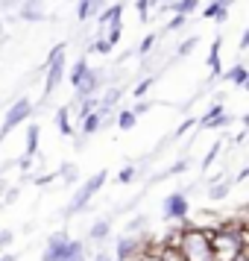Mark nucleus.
Returning <instances> with one entry per match:
<instances>
[{"label":"nucleus","mask_w":249,"mask_h":261,"mask_svg":"<svg viewBox=\"0 0 249 261\" xmlns=\"http://www.w3.org/2000/svg\"><path fill=\"white\" fill-rule=\"evenodd\" d=\"M208 241H211L214 261H232L240 249L246 247V232L217 226V229H211V232H208Z\"/></svg>","instance_id":"nucleus-1"},{"label":"nucleus","mask_w":249,"mask_h":261,"mask_svg":"<svg viewBox=\"0 0 249 261\" xmlns=\"http://www.w3.org/2000/svg\"><path fill=\"white\" fill-rule=\"evenodd\" d=\"M176 247L182 249L185 261H214L211 241L205 229H179Z\"/></svg>","instance_id":"nucleus-2"},{"label":"nucleus","mask_w":249,"mask_h":261,"mask_svg":"<svg viewBox=\"0 0 249 261\" xmlns=\"http://www.w3.org/2000/svg\"><path fill=\"white\" fill-rule=\"evenodd\" d=\"M65 44H56V47L50 50L47 56V65H44V94L41 97H50L56 91V85L62 83V76H65Z\"/></svg>","instance_id":"nucleus-3"},{"label":"nucleus","mask_w":249,"mask_h":261,"mask_svg":"<svg viewBox=\"0 0 249 261\" xmlns=\"http://www.w3.org/2000/svg\"><path fill=\"white\" fill-rule=\"evenodd\" d=\"M108 179V173L106 170H97L94 176L91 179H85V185L79 191H76V194H73V200H71V205H68V217H71V214H79L85 208V205H88V202H91V197H94L97 191L103 188V182H106Z\"/></svg>","instance_id":"nucleus-4"},{"label":"nucleus","mask_w":249,"mask_h":261,"mask_svg":"<svg viewBox=\"0 0 249 261\" xmlns=\"http://www.w3.org/2000/svg\"><path fill=\"white\" fill-rule=\"evenodd\" d=\"M30 115H33V100H30V97H21L18 103H12V109L3 115V123H0V141H3V138L18 126V123L30 120Z\"/></svg>","instance_id":"nucleus-5"},{"label":"nucleus","mask_w":249,"mask_h":261,"mask_svg":"<svg viewBox=\"0 0 249 261\" xmlns=\"http://www.w3.org/2000/svg\"><path fill=\"white\" fill-rule=\"evenodd\" d=\"M161 214H164V220H185L190 214V202L185 194H170L164 200V208H161Z\"/></svg>","instance_id":"nucleus-6"},{"label":"nucleus","mask_w":249,"mask_h":261,"mask_svg":"<svg viewBox=\"0 0 249 261\" xmlns=\"http://www.w3.org/2000/svg\"><path fill=\"white\" fill-rule=\"evenodd\" d=\"M97 85H100V73H97L94 68H91V65H88V71L82 73V80H79V83L73 85V88H76V97L82 100V97L97 94Z\"/></svg>","instance_id":"nucleus-7"},{"label":"nucleus","mask_w":249,"mask_h":261,"mask_svg":"<svg viewBox=\"0 0 249 261\" xmlns=\"http://www.w3.org/2000/svg\"><path fill=\"white\" fill-rule=\"evenodd\" d=\"M141 244H138V241H135V238L132 235H126V238H120L118 241V249H115V258L118 261H132L135 258V255H138V252H141Z\"/></svg>","instance_id":"nucleus-8"},{"label":"nucleus","mask_w":249,"mask_h":261,"mask_svg":"<svg viewBox=\"0 0 249 261\" xmlns=\"http://www.w3.org/2000/svg\"><path fill=\"white\" fill-rule=\"evenodd\" d=\"M44 3L47 0H24L21 3V18L24 21H41L44 18Z\"/></svg>","instance_id":"nucleus-9"},{"label":"nucleus","mask_w":249,"mask_h":261,"mask_svg":"<svg viewBox=\"0 0 249 261\" xmlns=\"http://www.w3.org/2000/svg\"><path fill=\"white\" fill-rule=\"evenodd\" d=\"M220 47H223V38L214 36L211 50H208V68H211L214 76H220V73H223V62H220Z\"/></svg>","instance_id":"nucleus-10"},{"label":"nucleus","mask_w":249,"mask_h":261,"mask_svg":"<svg viewBox=\"0 0 249 261\" xmlns=\"http://www.w3.org/2000/svg\"><path fill=\"white\" fill-rule=\"evenodd\" d=\"M223 80H226V83H232L235 88H243V85H246V80H249L246 65H235L232 71H226V73H223Z\"/></svg>","instance_id":"nucleus-11"},{"label":"nucleus","mask_w":249,"mask_h":261,"mask_svg":"<svg viewBox=\"0 0 249 261\" xmlns=\"http://www.w3.org/2000/svg\"><path fill=\"white\" fill-rule=\"evenodd\" d=\"M120 15H123V3H112L108 9H100V27L120 24Z\"/></svg>","instance_id":"nucleus-12"},{"label":"nucleus","mask_w":249,"mask_h":261,"mask_svg":"<svg viewBox=\"0 0 249 261\" xmlns=\"http://www.w3.org/2000/svg\"><path fill=\"white\" fill-rule=\"evenodd\" d=\"M103 126V115L100 112H88V115H82V135H94L97 129Z\"/></svg>","instance_id":"nucleus-13"},{"label":"nucleus","mask_w":249,"mask_h":261,"mask_svg":"<svg viewBox=\"0 0 249 261\" xmlns=\"http://www.w3.org/2000/svg\"><path fill=\"white\" fill-rule=\"evenodd\" d=\"M38 135H41L38 123H30V126H26V147H24V155H36V150H38Z\"/></svg>","instance_id":"nucleus-14"},{"label":"nucleus","mask_w":249,"mask_h":261,"mask_svg":"<svg viewBox=\"0 0 249 261\" xmlns=\"http://www.w3.org/2000/svg\"><path fill=\"white\" fill-rule=\"evenodd\" d=\"M202 18H214L217 24H223L226 18H229V9H223V6H220V3L214 0V3H208V6L202 9Z\"/></svg>","instance_id":"nucleus-15"},{"label":"nucleus","mask_w":249,"mask_h":261,"mask_svg":"<svg viewBox=\"0 0 249 261\" xmlns=\"http://www.w3.org/2000/svg\"><path fill=\"white\" fill-rule=\"evenodd\" d=\"M56 126H59L62 135H73V126H71V112H68L65 106L56 109Z\"/></svg>","instance_id":"nucleus-16"},{"label":"nucleus","mask_w":249,"mask_h":261,"mask_svg":"<svg viewBox=\"0 0 249 261\" xmlns=\"http://www.w3.org/2000/svg\"><path fill=\"white\" fill-rule=\"evenodd\" d=\"M108 232H112V220H97L88 235L94 238V241H103V238H108Z\"/></svg>","instance_id":"nucleus-17"},{"label":"nucleus","mask_w":249,"mask_h":261,"mask_svg":"<svg viewBox=\"0 0 249 261\" xmlns=\"http://www.w3.org/2000/svg\"><path fill=\"white\" fill-rule=\"evenodd\" d=\"M135 123H138V115H132V109H123V112L118 115V126H120L123 132H129Z\"/></svg>","instance_id":"nucleus-18"},{"label":"nucleus","mask_w":249,"mask_h":261,"mask_svg":"<svg viewBox=\"0 0 249 261\" xmlns=\"http://www.w3.org/2000/svg\"><path fill=\"white\" fill-rule=\"evenodd\" d=\"M232 123V115H217V118H211V120H205V126L202 129H223V126H229Z\"/></svg>","instance_id":"nucleus-19"},{"label":"nucleus","mask_w":249,"mask_h":261,"mask_svg":"<svg viewBox=\"0 0 249 261\" xmlns=\"http://www.w3.org/2000/svg\"><path fill=\"white\" fill-rule=\"evenodd\" d=\"M153 76H147V80H141V83L135 85V88H132V97H135V100H141V97H147V91H150V88H153Z\"/></svg>","instance_id":"nucleus-20"},{"label":"nucleus","mask_w":249,"mask_h":261,"mask_svg":"<svg viewBox=\"0 0 249 261\" xmlns=\"http://www.w3.org/2000/svg\"><path fill=\"white\" fill-rule=\"evenodd\" d=\"M229 188H232L229 182H217V185L208 188V197H211V200H223V197H229Z\"/></svg>","instance_id":"nucleus-21"},{"label":"nucleus","mask_w":249,"mask_h":261,"mask_svg":"<svg viewBox=\"0 0 249 261\" xmlns=\"http://www.w3.org/2000/svg\"><path fill=\"white\" fill-rule=\"evenodd\" d=\"M85 71H88V59H85V56H82V59H79V62H76V65H73V71H71V85H76V83H79V80H82V73Z\"/></svg>","instance_id":"nucleus-22"},{"label":"nucleus","mask_w":249,"mask_h":261,"mask_svg":"<svg viewBox=\"0 0 249 261\" xmlns=\"http://www.w3.org/2000/svg\"><path fill=\"white\" fill-rule=\"evenodd\" d=\"M197 3H200V0H176L173 9H176L179 15H190L193 9H197Z\"/></svg>","instance_id":"nucleus-23"},{"label":"nucleus","mask_w":249,"mask_h":261,"mask_svg":"<svg viewBox=\"0 0 249 261\" xmlns=\"http://www.w3.org/2000/svg\"><path fill=\"white\" fill-rule=\"evenodd\" d=\"M197 41H200V38H193V36H190V38H185V41L179 44V50H176V53H179V56H190V53H193V47H197Z\"/></svg>","instance_id":"nucleus-24"},{"label":"nucleus","mask_w":249,"mask_h":261,"mask_svg":"<svg viewBox=\"0 0 249 261\" xmlns=\"http://www.w3.org/2000/svg\"><path fill=\"white\" fill-rule=\"evenodd\" d=\"M132 261H161V255H158V249H141Z\"/></svg>","instance_id":"nucleus-25"},{"label":"nucleus","mask_w":249,"mask_h":261,"mask_svg":"<svg viewBox=\"0 0 249 261\" xmlns=\"http://www.w3.org/2000/svg\"><path fill=\"white\" fill-rule=\"evenodd\" d=\"M155 41H158V38H155V33H150V36L144 38L141 44H138V53H141V56H147V53H150V50H153V44Z\"/></svg>","instance_id":"nucleus-26"},{"label":"nucleus","mask_w":249,"mask_h":261,"mask_svg":"<svg viewBox=\"0 0 249 261\" xmlns=\"http://www.w3.org/2000/svg\"><path fill=\"white\" fill-rule=\"evenodd\" d=\"M132 179H135V167L126 165V167L118 173V182H120V185H126V182H132Z\"/></svg>","instance_id":"nucleus-27"},{"label":"nucleus","mask_w":249,"mask_h":261,"mask_svg":"<svg viewBox=\"0 0 249 261\" xmlns=\"http://www.w3.org/2000/svg\"><path fill=\"white\" fill-rule=\"evenodd\" d=\"M217 153H220V144H214L211 150H208V155L202 159V170H208V167L214 165V159H217Z\"/></svg>","instance_id":"nucleus-28"},{"label":"nucleus","mask_w":249,"mask_h":261,"mask_svg":"<svg viewBox=\"0 0 249 261\" xmlns=\"http://www.w3.org/2000/svg\"><path fill=\"white\" fill-rule=\"evenodd\" d=\"M185 21H188V15H173V18H170V24H167V30H170V33H173V30H182V27H185Z\"/></svg>","instance_id":"nucleus-29"},{"label":"nucleus","mask_w":249,"mask_h":261,"mask_svg":"<svg viewBox=\"0 0 249 261\" xmlns=\"http://www.w3.org/2000/svg\"><path fill=\"white\" fill-rule=\"evenodd\" d=\"M106 41L112 44V47H115V44L120 41V24H112V30H108V38H106Z\"/></svg>","instance_id":"nucleus-30"},{"label":"nucleus","mask_w":249,"mask_h":261,"mask_svg":"<svg viewBox=\"0 0 249 261\" xmlns=\"http://www.w3.org/2000/svg\"><path fill=\"white\" fill-rule=\"evenodd\" d=\"M138 15L141 21H150V0H138Z\"/></svg>","instance_id":"nucleus-31"},{"label":"nucleus","mask_w":249,"mask_h":261,"mask_svg":"<svg viewBox=\"0 0 249 261\" xmlns=\"http://www.w3.org/2000/svg\"><path fill=\"white\" fill-rule=\"evenodd\" d=\"M94 50H97V53H103V56H106V53H112V44H108L106 38H97V44H94Z\"/></svg>","instance_id":"nucleus-32"},{"label":"nucleus","mask_w":249,"mask_h":261,"mask_svg":"<svg viewBox=\"0 0 249 261\" xmlns=\"http://www.w3.org/2000/svg\"><path fill=\"white\" fill-rule=\"evenodd\" d=\"M144 112H150V103H147V100H138V103H135V106H132V115H144Z\"/></svg>","instance_id":"nucleus-33"},{"label":"nucleus","mask_w":249,"mask_h":261,"mask_svg":"<svg viewBox=\"0 0 249 261\" xmlns=\"http://www.w3.org/2000/svg\"><path fill=\"white\" fill-rule=\"evenodd\" d=\"M12 232H9V229H3V232H0V249H6L9 247V244H12Z\"/></svg>","instance_id":"nucleus-34"},{"label":"nucleus","mask_w":249,"mask_h":261,"mask_svg":"<svg viewBox=\"0 0 249 261\" xmlns=\"http://www.w3.org/2000/svg\"><path fill=\"white\" fill-rule=\"evenodd\" d=\"M185 170H188V162H176V165L170 167V173H173V176H176V173H185Z\"/></svg>","instance_id":"nucleus-35"},{"label":"nucleus","mask_w":249,"mask_h":261,"mask_svg":"<svg viewBox=\"0 0 249 261\" xmlns=\"http://www.w3.org/2000/svg\"><path fill=\"white\" fill-rule=\"evenodd\" d=\"M53 179H56V173H44V176H36V185H47Z\"/></svg>","instance_id":"nucleus-36"},{"label":"nucleus","mask_w":249,"mask_h":261,"mask_svg":"<svg viewBox=\"0 0 249 261\" xmlns=\"http://www.w3.org/2000/svg\"><path fill=\"white\" fill-rule=\"evenodd\" d=\"M190 126H197V120H188V123H182V126L176 129V135H185V132L190 129Z\"/></svg>","instance_id":"nucleus-37"},{"label":"nucleus","mask_w":249,"mask_h":261,"mask_svg":"<svg viewBox=\"0 0 249 261\" xmlns=\"http://www.w3.org/2000/svg\"><path fill=\"white\" fill-rule=\"evenodd\" d=\"M94 261H118V258H115V255H108V252H97Z\"/></svg>","instance_id":"nucleus-38"},{"label":"nucleus","mask_w":249,"mask_h":261,"mask_svg":"<svg viewBox=\"0 0 249 261\" xmlns=\"http://www.w3.org/2000/svg\"><path fill=\"white\" fill-rule=\"evenodd\" d=\"M237 47H240V50H246V47H249V30L243 33V36H240V44H237Z\"/></svg>","instance_id":"nucleus-39"},{"label":"nucleus","mask_w":249,"mask_h":261,"mask_svg":"<svg viewBox=\"0 0 249 261\" xmlns=\"http://www.w3.org/2000/svg\"><path fill=\"white\" fill-rule=\"evenodd\" d=\"M30 165H33V155H24L21 159V170H30Z\"/></svg>","instance_id":"nucleus-40"},{"label":"nucleus","mask_w":249,"mask_h":261,"mask_svg":"<svg viewBox=\"0 0 249 261\" xmlns=\"http://www.w3.org/2000/svg\"><path fill=\"white\" fill-rule=\"evenodd\" d=\"M249 176V167H243V170H240V173H237V176H235V182H243V179H246Z\"/></svg>","instance_id":"nucleus-41"},{"label":"nucleus","mask_w":249,"mask_h":261,"mask_svg":"<svg viewBox=\"0 0 249 261\" xmlns=\"http://www.w3.org/2000/svg\"><path fill=\"white\" fill-rule=\"evenodd\" d=\"M65 261H85V252H73L71 258H65Z\"/></svg>","instance_id":"nucleus-42"},{"label":"nucleus","mask_w":249,"mask_h":261,"mask_svg":"<svg viewBox=\"0 0 249 261\" xmlns=\"http://www.w3.org/2000/svg\"><path fill=\"white\" fill-rule=\"evenodd\" d=\"M0 261H18V255L15 252H6V255H0Z\"/></svg>","instance_id":"nucleus-43"},{"label":"nucleus","mask_w":249,"mask_h":261,"mask_svg":"<svg viewBox=\"0 0 249 261\" xmlns=\"http://www.w3.org/2000/svg\"><path fill=\"white\" fill-rule=\"evenodd\" d=\"M217 3H220V6H223V9H229V6H232V3H235V0H217Z\"/></svg>","instance_id":"nucleus-44"},{"label":"nucleus","mask_w":249,"mask_h":261,"mask_svg":"<svg viewBox=\"0 0 249 261\" xmlns=\"http://www.w3.org/2000/svg\"><path fill=\"white\" fill-rule=\"evenodd\" d=\"M0 200H3V182H0Z\"/></svg>","instance_id":"nucleus-45"},{"label":"nucleus","mask_w":249,"mask_h":261,"mask_svg":"<svg viewBox=\"0 0 249 261\" xmlns=\"http://www.w3.org/2000/svg\"><path fill=\"white\" fill-rule=\"evenodd\" d=\"M0 36H3V21H0Z\"/></svg>","instance_id":"nucleus-46"},{"label":"nucleus","mask_w":249,"mask_h":261,"mask_svg":"<svg viewBox=\"0 0 249 261\" xmlns=\"http://www.w3.org/2000/svg\"><path fill=\"white\" fill-rule=\"evenodd\" d=\"M9 3H21V0H9Z\"/></svg>","instance_id":"nucleus-47"}]
</instances>
